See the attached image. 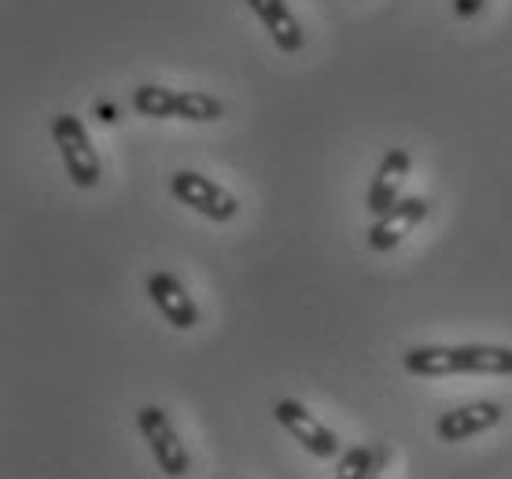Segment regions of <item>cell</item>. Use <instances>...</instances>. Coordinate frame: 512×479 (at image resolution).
Returning <instances> with one entry per match:
<instances>
[{
  "label": "cell",
  "mask_w": 512,
  "mask_h": 479,
  "mask_svg": "<svg viewBox=\"0 0 512 479\" xmlns=\"http://www.w3.org/2000/svg\"><path fill=\"white\" fill-rule=\"evenodd\" d=\"M409 376H512V347L461 343V347H413L402 358Z\"/></svg>",
  "instance_id": "cell-1"
},
{
  "label": "cell",
  "mask_w": 512,
  "mask_h": 479,
  "mask_svg": "<svg viewBox=\"0 0 512 479\" xmlns=\"http://www.w3.org/2000/svg\"><path fill=\"white\" fill-rule=\"evenodd\" d=\"M52 141H56L59 155H63V166H67L70 181L78 188H96L100 177H104V166H100V155H96L89 133H85L82 118L78 115H56L52 118Z\"/></svg>",
  "instance_id": "cell-2"
},
{
  "label": "cell",
  "mask_w": 512,
  "mask_h": 479,
  "mask_svg": "<svg viewBox=\"0 0 512 479\" xmlns=\"http://www.w3.org/2000/svg\"><path fill=\"white\" fill-rule=\"evenodd\" d=\"M137 428H140V435H144L148 450H152L159 472H166L170 479L188 476L192 457H188V446L181 443V435L174 432V424H170V417H166V409L144 406L137 413Z\"/></svg>",
  "instance_id": "cell-3"
},
{
  "label": "cell",
  "mask_w": 512,
  "mask_h": 479,
  "mask_svg": "<svg viewBox=\"0 0 512 479\" xmlns=\"http://www.w3.org/2000/svg\"><path fill=\"white\" fill-rule=\"evenodd\" d=\"M170 192H174L177 203L192 207V211L210 218V222H233L236 211H240V203H236V196L229 188L196 174V170H177L170 177Z\"/></svg>",
  "instance_id": "cell-4"
},
{
  "label": "cell",
  "mask_w": 512,
  "mask_h": 479,
  "mask_svg": "<svg viewBox=\"0 0 512 479\" xmlns=\"http://www.w3.org/2000/svg\"><path fill=\"white\" fill-rule=\"evenodd\" d=\"M273 417H277V424L291 435V439H295V443L303 446L306 454H314V457H339L343 454L339 435L332 432L328 424L317 421L303 402H295V398H280V402H273Z\"/></svg>",
  "instance_id": "cell-5"
},
{
  "label": "cell",
  "mask_w": 512,
  "mask_h": 479,
  "mask_svg": "<svg viewBox=\"0 0 512 479\" xmlns=\"http://www.w3.org/2000/svg\"><path fill=\"white\" fill-rule=\"evenodd\" d=\"M431 203L424 196H406L398 199L395 207L387 214H380V218H373V225H369V247L373 251H395L402 240H406L413 229H417L424 218H428Z\"/></svg>",
  "instance_id": "cell-6"
},
{
  "label": "cell",
  "mask_w": 512,
  "mask_h": 479,
  "mask_svg": "<svg viewBox=\"0 0 512 479\" xmlns=\"http://www.w3.org/2000/svg\"><path fill=\"white\" fill-rule=\"evenodd\" d=\"M148 299H152L155 310H159L174 328H181V332L199 325L196 299L188 295V288L177 281L174 273H152V277H148Z\"/></svg>",
  "instance_id": "cell-7"
},
{
  "label": "cell",
  "mask_w": 512,
  "mask_h": 479,
  "mask_svg": "<svg viewBox=\"0 0 512 479\" xmlns=\"http://www.w3.org/2000/svg\"><path fill=\"white\" fill-rule=\"evenodd\" d=\"M406 177H409V152L406 148H391V152L380 159V166H376V177H373V185H369V199H365V211L373 214V218L391 211L398 199H402Z\"/></svg>",
  "instance_id": "cell-8"
},
{
  "label": "cell",
  "mask_w": 512,
  "mask_h": 479,
  "mask_svg": "<svg viewBox=\"0 0 512 479\" xmlns=\"http://www.w3.org/2000/svg\"><path fill=\"white\" fill-rule=\"evenodd\" d=\"M498 421H501L498 402H468V406H457L450 413H443L439 424H435V432H439L443 443H465L472 435L490 432Z\"/></svg>",
  "instance_id": "cell-9"
},
{
  "label": "cell",
  "mask_w": 512,
  "mask_h": 479,
  "mask_svg": "<svg viewBox=\"0 0 512 479\" xmlns=\"http://www.w3.org/2000/svg\"><path fill=\"white\" fill-rule=\"evenodd\" d=\"M251 4V12L262 19V26L269 30V37H273V45L280 48V52H288V56H295V52H303V26H299V19L291 15V8L284 4V0H247Z\"/></svg>",
  "instance_id": "cell-10"
},
{
  "label": "cell",
  "mask_w": 512,
  "mask_h": 479,
  "mask_svg": "<svg viewBox=\"0 0 512 479\" xmlns=\"http://www.w3.org/2000/svg\"><path fill=\"white\" fill-rule=\"evenodd\" d=\"M391 450L387 446H350L336 461V479H376L384 476Z\"/></svg>",
  "instance_id": "cell-11"
},
{
  "label": "cell",
  "mask_w": 512,
  "mask_h": 479,
  "mask_svg": "<svg viewBox=\"0 0 512 479\" xmlns=\"http://www.w3.org/2000/svg\"><path fill=\"white\" fill-rule=\"evenodd\" d=\"M133 111L144 118H177V93L166 85H137Z\"/></svg>",
  "instance_id": "cell-12"
},
{
  "label": "cell",
  "mask_w": 512,
  "mask_h": 479,
  "mask_svg": "<svg viewBox=\"0 0 512 479\" xmlns=\"http://www.w3.org/2000/svg\"><path fill=\"white\" fill-rule=\"evenodd\" d=\"M222 115H225V104L218 96L196 93V89L177 93V118L181 122H218Z\"/></svg>",
  "instance_id": "cell-13"
},
{
  "label": "cell",
  "mask_w": 512,
  "mask_h": 479,
  "mask_svg": "<svg viewBox=\"0 0 512 479\" xmlns=\"http://www.w3.org/2000/svg\"><path fill=\"white\" fill-rule=\"evenodd\" d=\"M483 4L487 0H454V15L457 19H472V15L483 12Z\"/></svg>",
  "instance_id": "cell-14"
},
{
  "label": "cell",
  "mask_w": 512,
  "mask_h": 479,
  "mask_svg": "<svg viewBox=\"0 0 512 479\" xmlns=\"http://www.w3.org/2000/svg\"><path fill=\"white\" fill-rule=\"evenodd\" d=\"M376 479H380V476H376Z\"/></svg>",
  "instance_id": "cell-15"
}]
</instances>
